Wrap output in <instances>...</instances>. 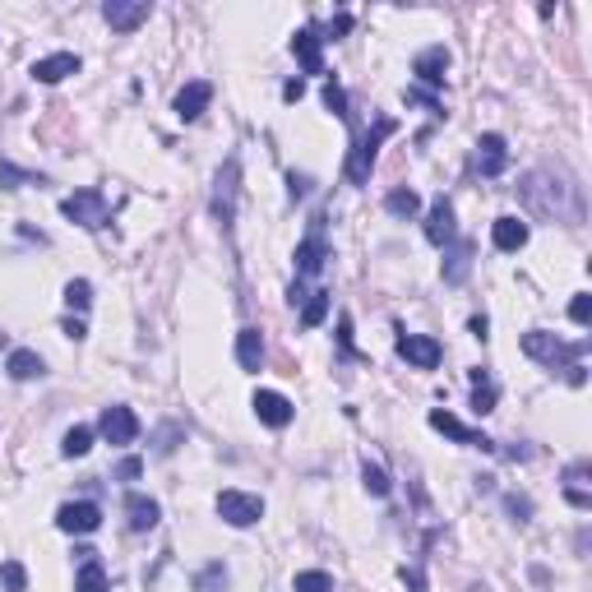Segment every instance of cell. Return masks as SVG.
Segmentation results:
<instances>
[{
  "mask_svg": "<svg viewBox=\"0 0 592 592\" xmlns=\"http://www.w3.org/2000/svg\"><path fill=\"white\" fill-rule=\"evenodd\" d=\"M102 523V509L93 500H74V504H60L56 509V528L69 533V537H84V533H98Z\"/></svg>",
  "mask_w": 592,
  "mask_h": 592,
  "instance_id": "obj_6",
  "label": "cell"
},
{
  "mask_svg": "<svg viewBox=\"0 0 592 592\" xmlns=\"http://www.w3.org/2000/svg\"><path fill=\"white\" fill-rule=\"evenodd\" d=\"M347 28H352V15H338V19L329 24V37H343Z\"/></svg>",
  "mask_w": 592,
  "mask_h": 592,
  "instance_id": "obj_44",
  "label": "cell"
},
{
  "mask_svg": "<svg viewBox=\"0 0 592 592\" xmlns=\"http://www.w3.org/2000/svg\"><path fill=\"white\" fill-rule=\"evenodd\" d=\"M0 587L5 592H28V569L19 560H5L0 565Z\"/></svg>",
  "mask_w": 592,
  "mask_h": 592,
  "instance_id": "obj_30",
  "label": "cell"
},
{
  "mask_svg": "<svg viewBox=\"0 0 592 592\" xmlns=\"http://www.w3.org/2000/svg\"><path fill=\"white\" fill-rule=\"evenodd\" d=\"M125 518H130V533H153L158 528V518H163V509H158V500L153 495H125Z\"/></svg>",
  "mask_w": 592,
  "mask_h": 592,
  "instance_id": "obj_13",
  "label": "cell"
},
{
  "mask_svg": "<svg viewBox=\"0 0 592 592\" xmlns=\"http://www.w3.org/2000/svg\"><path fill=\"white\" fill-rule=\"evenodd\" d=\"M250 407H255V417H259L264 426H273V430L291 426V417H296V407H291L282 394H273V389H259V394L250 398Z\"/></svg>",
  "mask_w": 592,
  "mask_h": 592,
  "instance_id": "obj_12",
  "label": "cell"
},
{
  "mask_svg": "<svg viewBox=\"0 0 592 592\" xmlns=\"http://www.w3.org/2000/svg\"><path fill=\"white\" fill-rule=\"evenodd\" d=\"M491 241H495V250H504V255L523 250V246H528V222H523V217H495V222H491Z\"/></svg>",
  "mask_w": 592,
  "mask_h": 592,
  "instance_id": "obj_15",
  "label": "cell"
},
{
  "mask_svg": "<svg viewBox=\"0 0 592 592\" xmlns=\"http://www.w3.org/2000/svg\"><path fill=\"white\" fill-rule=\"evenodd\" d=\"M65 306H69V311H89V306H93V287H89L84 278L65 282Z\"/></svg>",
  "mask_w": 592,
  "mask_h": 592,
  "instance_id": "obj_31",
  "label": "cell"
},
{
  "mask_svg": "<svg viewBox=\"0 0 592 592\" xmlns=\"http://www.w3.org/2000/svg\"><path fill=\"white\" fill-rule=\"evenodd\" d=\"M361 481H365V491L375 495V500L389 495V477H385V468H375V463H365V468H361Z\"/></svg>",
  "mask_w": 592,
  "mask_h": 592,
  "instance_id": "obj_33",
  "label": "cell"
},
{
  "mask_svg": "<svg viewBox=\"0 0 592 592\" xmlns=\"http://www.w3.org/2000/svg\"><path fill=\"white\" fill-rule=\"evenodd\" d=\"M403 583H407L412 592H426V578H421V569H403Z\"/></svg>",
  "mask_w": 592,
  "mask_h": 592,
  "instance_id": "obj_43",
  "label": "cell"
},
{
  "mask_svg": "<svg viewBox=\"0 0 592 592\" xmlns=\"http://www.w3.org/2000/svg\"><path fill=\"white\" fill-rule=\"evenodd\" d=\"M217 587H227V569H222V565H208V569L199 574V592H217Z\"/></svg>",
  "mask_w": 592,
  "mask_h": 592,
  "instance_id": "obj_36",
  "label": "cell"
},
{
  "mask_svg": "<svg viewBox=\"0 0 592 592\" xmlns=\"http://www.w3.org/2000/svg\"><path fill=\"white\" fill-rule=\"evenodd\" d=\"M208 102H213V84H208V79H190V84L176 93V116H181V121H199Z\"/></svg>",
  "mask_w": 592,
  "mask_h": 592,
  "instance_id": "obj_17",
  "label": "cell"
},
{
  "mask_svg": "<svg viewBox=\"0 0 592 592\" xmlns=\"http://www.w3.org/2000/svg\"><path fill=\"white\" fill-rule=\"evenodd\" d=\"M430 426H435V430H444L449 439H459V444H468V449H481V454H491V449H495V439H486L481 430H468L454 412H439V407H435V412H430Z\"/></svg>",
  "mask_w": 592,
  "mask_h": 592,
  "instance_id": "obj_9",
  "label": "cell"
},
{
  "mask_svg": "<svg viewBox=\"0 0 592 592\" xmlns=\"http://www.w3.org/2000/svg\"><path fill=\"white\" fill-rule=\"evenodd\" d=\"M504 509L513 513V523H528V518H533V500L528 495H504Z\"/></svg>",
  "mask_w": 592,
  "mask_h": 592,
  "instance_id": "obj_35",
  "label": "cell"
},
{
  "mask_svg": "<svg viewBox=\"0 0 592 592\" xmlns=\"http://www.w3.org/2000/svg\"><path fill=\"white\" fill-rule=\"evenodd\" d=\"M69 74H79V56H74V51H56V56H42L33 65L37 84H60V79H69Z\"/></svg>",
  "mask_w": 592,
  "mask_h": 592,
  "instance_id": "obj_14",
  "label": "cell"
},
{
  "mask_svg": "<svg viewBox=\"0 0 592 592\" xmlns=\"http://www.w3.org/2000/svg\"><path fill=\"white\" fill-rule=\"evenodd\" d=\"M60 213L69 217V222H79V227H107V195L102 190H74L65 204H60Z\"/></svg>",
  "mask_w": 592,
  "mask_h": 592,
  "instance_id": "obj_5",
  "label": "cell"
},
{
  "mask_svg": "<svg viewBox=\"0 0 592 592\" xmlns=\"http://www.w3.org/2000/svg\"><path fill=\"white\" fill-rule=\"evenodd\" d=\"M98 430H102V439H107V444H130V439L139 435V417H134L125 403H111V407H102Z\"/></svg>",
  "mask_w": 592,
  "mask_h": 592,
  "instance_id": "obj_8",
  "label": "cell"
},
{
  "mask_svg": "<svg viewBox=\"0 0 592 592\" xmlns=\"http://www.w3.org/2000/svg\"><path fill=\"white\" fill-rule=\"evenodd\" d=\"M444 69H449V51H444V47H426L412 60V74L421 84H430V89H444Z\"/></svg>",
  "mask_w": 592,
  "mask_h": 592,
  "instance_id": "obj_16",
  "label": "cell"
},
{
  "mask_svg": "<svg viewBox=\"0 0 592 592\" xmlns=\"http://www.w3.org/2000/svg\"><path fill=\"white\" fill-rule=\"evenodd\" d=\"M139 472H143V463H139V459H125V463L116 468V477H121V481H134Z\"/></svg>",
  "mask_w": 592,
  "mask_h": 592,
  "instance_id": "obj_41",
  "label": "cell"
},
{
  "mask_svg": "<svg viewBox=\"0 0 592 592\" xmlns=\"http://www.w3.org/2000/svg\"><path fill=\"white\" fill-rule=\"evenodd\" d=\"M282 98H287V102H301V98H306V84H301V79L282 84Z\"/></svg>",
  "mask_w": 592,
  "mask_h": 592,
  "instance_id": "obj_42",
  "label": "cell"
},
{
  "mask_svg": "<svg viewBox=\"0 0 592 592\" xmlns=\"http://www.w3.org/2000/svg\"><path fill=\"white\" fill-rule=\"evenodd\" d=\"M291 592H333V578L324 569H301L291 578Z\"/></svg>",
  "mask_w": 592,
  "mask_h": 592,
  "instance_id": "obj_28",
  "label": "cell"
},
{
  "mask_svg": "<svg viewBox=\"0 0 592 592\" xmlns=\"http://www.w3.org/2000/svg\"><path fill=\"white\" fill-rule=\"evenodd\" d=\"M385 208H389L394 217H412V213L421 208V199H417V190H389Z\"/></svg>",
  "mask_w": 592,
  "mask_h": 592,
  "instance_id": "obj_29",
  "label": "cell"
},
{
  "mask_svg": "<svg viewBox=\"0 0 592 592\" xmlns=\"http://www.w3.org/2000/svg\"><path fill=\"white\" fill-rule=\"evenodd\" d=\"M504 167H509L504 139H500V134H481V139H477V172H481V176H500Z\"/></svg>",
  "mask_w": 592,
  "mask_h": 592,
  "instance_id": "obj_19",
  "label": "cell"
},
{
  "mask_svg": "<svg viewBox=\"0 0 592 592\" xmlns=\"http://www.w3.org/2000/svg\"><path fill=\"white\" fill-rule=\"evenodd\" d=\"M324 259H329V246H324V237H320V232H315V237H306L301 246H296V273H301V278L320 273V269H324Z\"/></svg>",
  "mask_w": 592,
  "mask_h": 592,
  "instance_id": "obj_22",
  "label": "cell"
},
{
  "mask_svg": "<svg viewBox=\"0 0 592 592\" xmlns=\"http://www.w3.org/2000/svg\"><path fill=\"white\" fill-rule=\"evenodd\" d=\"M217 518L232 523V528H255L264 518V500L250 495V491H222L217 495Z\"/></svg>",
  "mask_w": 592,
  "mask_h": 592,
  "instance_id": "obj_4",
  "label": "cell"
},
{
  "mask_svg": "<svg viewBox=\"0 0 592 592\" xmlns=\"http://www.w3.org/2000/svg\"><path fill=\"white\" fill-rule=\"evenodd\" d=\"M324 315H329V291H315L306 301V311H301V324L315 329V324H324Z\"/></svg>",
  "mask_w": 592,
  "mask_h": 592,
  "instance_id": "obj_32",
  "label": "cell"
},
{
  "mask_svg": "<svg viewBox=\"0 0 592 592\" xmlns=\"http://www.w3.org/2000/svg\"><path fill=\"white\" fill-rule=\"evenodd\" d=\"M569 320H574V324H587V320H592V296H587V291H578L574 301H569Z\"/></svg>",
  "mask_w": 592,
  "mask_h": 592,
  "instance_id": "obj_37",
  "label": "cell"
},
{
  "mask_svg": "<svg viewBox=\"0 0 592 592\" xmlns=\"http://www.w3.org/2000/svg\"><path fill=\"white\" fill-rule=\"evenodd\" d=\"M287 190H291V199H306V190H311V181L291 172V176H287Z\"/></svg>",
  "mask_w": 592,
  "mask_h": 592,
  "instance_id": "obj_40",
  "label": "cell"
},
{
  "mask_svg": "<svg viewBox=\"0 0 592 592\" xmlns=\"http://www.w3.org/2000/svg\"><path fill=\"white\" fill-rule=\"evenodd\" d=\"M0 347H5V333H0Z\"/></svg>",
  "mask_w": 592,
  "mask_h": 592,
  "instance_id": "obj_46",
  "label": "cell"
},
{
  "mask_svg": "<svg viewBox=\"0 0 592 592\" xmlns=\"http://www.w3.org/2000/svg\"><path fill=\"white\" fill-rule=\"evenodd\" d=\"M472 412L477 417H486V412H495V389H491V380H486V370H472Z\"/></svg>",
  "mask_w": 592,
  "mask_h": 592,
  "instance_id": "obj_27",
  "label": "cell"
},
{
  "mask_svg": "<svg viewBox=\"0 0 592 592\" xmlns=\"http://www.w3.org/2000/svg\"><path fill=\"white\" fill-rule=\"evenodd\" d=\"M5 370H10V380H42L47 375V361L33 347H15L10 361H5Z\"/></svg>",
  "mask_w": 592,
  "mask_h": 592,
  "instance_id": "obj_21",
  "label": "cell"
},
{
  "mask_svg": "<svg viewBox=\"0 0 592 592\" xmlns=\"http://www.w3.org/2000/svg\"><path fill=\"white\" fill-rule=\"evenodd\" d=\"M33 181H42V176H33V172H19L15 163H0V190H19V185H33Z\"/></svg>",
  "mask_w": 592,
  "mask_h": 592,
  "instance_id": "obj_34",
  "label": "cell"
},
{
  "mask_svg": "<svg viewBox=\"0 0 592 592\" xmlns=\"http://www.w3.org/2000/svg\"><path fill=\"white\" fill-rule=\"evenodd\" d=\"M176 439H185V430H181V426H163V430H158V454H172Z\"/></svg>",
  "mask_w": 592,
  "mask_h": 592,
  "instance_id": "obj_39",
  "label": "cell"
},
{
  "mask_svg": "<svg viewBox=\"0 0 592 592\" xmlns=\"http://www.w3.org/2000/svg\"><path fill=\"white\" fill-rule=\"evenodd\" d=\"M237 176H241V167H237V158H227V167L217 172V195H213V213L222 222H232V208H237Z\"/></svg>",
  "mask_w": 592,
  "mask_h": 592,
  "instance_id": "obj_18",
  "label": "cell"
},
{
  "mask_svg": "<svg viewBox=\"0 0 592 592\" xmlns=\"http://www.w3.org/2000/svg\"><path fill=\"white\" fill-rule=\"evenodd\" d=\"M398 356H403V361H412L417 370H435L444 352H439V343H435V338H426V333H403V338H398Z\"/></svg>",
  "mask_w": 592,
  "mask_h": 592,
  "instance_id": "obj_11",
  "label": "cell"
},
{
  "mask_svg": "<svg viewBox=\"0 0 592 592\" xmlns=\"http://www.w3.org/2000/svg\"><path fill=\"white\" fill-rule=\"evenodd\" d=\"M324 107H329L333 116H347V93H343L338 84H324Z\"/></svg>",
  "mask_w": 592,
  "mask_h": 592,
  "instance_id": "obj_38",
  "label": "cell"
},
{
  "mask_svg": "<svg viewBox=\"0 0 592 592\" xmlns=\"http://www.w3.org/2000/svg\"><path fill=\"white\" fill-rule=\"evenodd\" d=\"M320 33L315 28H301V33H296L291 37V51H296V60H301L306 65V74H324V51H320Z\"/></svg>",
  "mask_w": 592,
  "mask_h": 592,
  "instance_id": "obj_20",
  "label": "cell"
},
{
  "mask_svg": "<svg viewBox=\"0 0 592 592\" xmlns=\"http://www.w3.org/2000/svg\"><path fill=\"white\" fill-rule=\"evenodd\" d=\"M394 130H398V121H394V116H380V121H375V130L365 134V143L356 148V153H352V163H347V176H352V185H365V181H370V167H375L380 143H385Z\"/></svg>",
  "mask_w": 592,
  "mask_h": 592,
  "instance_id": "obj_3",
  "label": "cell"
},
{
  "mask_svg": "<svg viewBox=\"0 0 592 592\" xmlns=\"http://www.w3.org/2000/svg\"><path fill=\"white\" fill-rule=\"evenodd\" d=\"M468 269H472V241H459L454 250H449V259H444V282H463L468 278Z\"/></svg>",
  "mask_w": 592,
  "mask_h": 592,
  "instance_id": "obj_24",
  "label": "cell"
},
{
  "mask_svg": "<svg viewBox=\"0 0 592 592\" xmlns=\"http://www.w3.org/2000/svg\"><path fill=\"white\" fill-rule=\"evenodd\" d=\"M523 199H528V208L533 213H542V217H578L583 213V204H578V185L569 181V176H555V172H533L528 181H523Z\"/></svg>",
  "mask_w": 592,
  "mask_h": 592,
  "instance_id": "obj_1",
  "label": "cell"
},
{
  "mask_svg": "<svg viewBox=\"0 0 592 592\" xmlns=\"http://www.w3.org/2000/svg\"><path fill=\"white\" fill-rule=\"evenodd\" d=\"M454 237H459V227H454V204L439 195V199L430 204V213H426V241H430V246H449Z\"/></svg>",
  "mask_w": 592,
  "mask_h": 592,
  "instance_id": "obj_10",
  "label": "cell"
},
{
  "mask_svg": "<svg viewBox=\"0 0 592 592\" xmlns=\"http://www.w3.org/2000/svg\"><path fill=\"white\" fill-rule=\"evenodd\" d=\"M523 352L533 356V361H542V365H560V370H569V365H578V356L587 352V338H578V343H565V338H555V333H546V329H533V333H523Z\"/></svg>",
  "mask_w": 592,
  "mask_h": 592,
  "instance_id": "obj_2",
  "label": "cell"
},
{
  "mask_svg": "<svg viewBox=\"0 0 592 592\" xmlns=\"http://www.w3.org/2000/svg\"><path fill=\"white\" fill-rule=\"evenodd\" d=\"M148 15H153V5H148V0H107V5H102V19H107L116 33H134L139 24H148Z\"/></svg>",
  "mask_w": 592,
  "mask_h": 592,
  "instance_id": "obj_7",
  "label": "cell"
},
{
  "mask_svg": "<svg viewBox=\"0 0 592 592\" xmlns=\"http://www.w3.org/2000/svg\"><path fill=\"white\" fill-rule=\"evenodd\" d=\"M237 361H241V370H259L264 365V333L259 329H241L237 333Z\"/></svg>",
  "mask_w": 592,
  "mask_h": 592,
  "instance_id": "obj_23",
  "label": "cell"
},
{
  "mask_svg": "<svg viewBox=\"0 0 592 592\" xmlns=\"http://www.w3.org/2000/svg\"><path fill=\"white\" fill-rule=\"evenodd\" d=\"M89 449H93V430H89V426H69L65 439H60V454H65V459H84Z\"/></svg>",
  "mask_w": 592,
  "mask_h": 592,
  "instance_id": "obj_25",
  "label": "cell"
},
{
  "mask_svg": "<svg viewBox=\"0 0 592 592\" xmlns=\"http://www.w3.org/2000/svg\"><path fill=\"white\" fill-rule=\"evenodd\" d=\"M65 333H69V338H84L89 329H84V320H65Z\"/></svg>",
  "mask_w": 592,
  "mask_h": 592,
  "instance_id": "obj_45",
  "label": "cell"
},
{
  "mask_svg": "<svg viewBox=\"0 0 592 592\" xmlns=\"http://www.w3.org/2000/svg\"><path fill=\"white\" fill-rule=\"evenodd\" d=\"M74 592H107V569L98 565V555H93V560H84L79 578H74Z\"/></svg>",
  "mask_w": 592,
  "mask_h": 592,
  "instance_id": "obj_26",
  "label": "cell"
}]
</instances>
